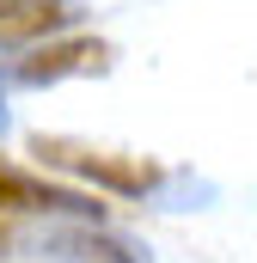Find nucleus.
I'll return each mask as SVG.
<instances>
[{
	"instance_id": "obj_1",
	"label": "nucleus",
	"mask_w": 257,
	"mask_h": 263,
	"mask_svg": "<svg viewBox=\"0 0 257 263\" xmlns=\"http://www.w3.org/2000/svg\"><path fill=\"white\" fill-rule=\"evenodd\" d=\"M6 245H25L31 257H62V263H147V251H135L128 239L111 233H92V220H74V227H25V233H6Z\"/></svg>"
},
{
	"instance_id": "obj_2",
	"label": "nucleus",
	"mask_w": 257,
	"mask_h": 263,
	"mask_svg": "<svg viewBox=\"0 0 257 263\" xmlns=\"http://www.w3.org/2000/svg\"><path fill=\"white\" fill-rule=\"evenodd\" d=\"M0 208H43V214H74V220H98V202L74 196V190H49V184H31L25 172L0 165Z\"/></svg>"
},
{
	"instance_id": "obj_3",
	"label": "nucleus",
	"mask_w": 257,
	"mask_h": 263,
	"mask_svg": "<svg viewBox=\"0 0 257 263\" xmlns=\"http://www.w3.org/2000/svg\"><path fill=\"white\" fill-rule=\"evenodd\" d=\"M86 67H104V43H49L19 62V86H56L62 73H86Z\"/></svg>"
},
{
	"instance_id": "obj_4",
	"label": "nucleus",
	"mask_w": 257,
	"mask_h": 263,
	"mask_svg": "<svg viewBox=\"0 0 257 263\" xmlns=\"http://www.w3.org/2000/svg\"><path fill=\"white\" fill-rule=\"evenodd\" d=\"M37 153L56 159V165L86 172V178H98V184H117V190H141V184H147V172H135V165H111V159H98L92 147H67V141H43V135H37Z\"/></svg>"
},
{
	"instance_id": "obj_5",
	"label": "nucleus",
	"mask_w": 257,
	"mask_h": 263,
	"mask_svg": "<svg viewBox=\"0 0 257 263\" xmlns=\"http://www.w3.org/2000/svg\"><path fill=\"white\" fill-rule=\"evenodd\" d=\"M6 129H12V117H6V92H0V141H6Z\"/></svg>"
}]
</instances>
